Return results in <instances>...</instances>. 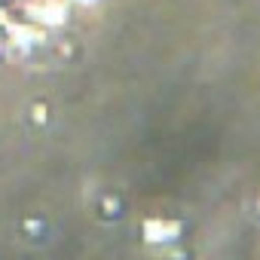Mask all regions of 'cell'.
<instances>
[{"label": "cell", "instance_id": "obj_1", "mask_svg": "<svg viewBox=\"0 0 260 260\" xmlns=\"http://www.w3.org/2000/svg\"><path fill=\"white\" fill-rule=\"evenodd\" d=\"M178 233H181L178 223H162V220H147L144 223L147 242H172V239H178Z\"/></svg>", "mask_w": 260, "mask_h": 260}, {"label": "cell", "instance_id": "obj_2", "mask_svg": "<svg viewBox=\"0 0 260 260\" xmlns=\"http://www.w3.org/2000/svg\"><path fill=\"white\" fill-rule=\"evenodd\" d=\"M80 4H92V0H80Z\"/></svg>", "mask_w": 260, "mask_h": 260}]
</instances>
